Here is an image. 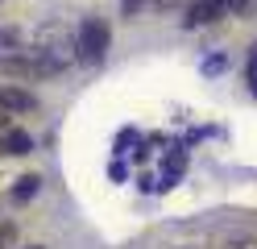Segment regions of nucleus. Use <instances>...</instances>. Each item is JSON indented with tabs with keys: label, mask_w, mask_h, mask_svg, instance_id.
Wrapping results in <instances>:
<instances>
[{
	"label": "nucleus",
	"mask_w": 257,
	"mask_h": 249,
	"mask_svg": "<svg viewBox=\"0 0 257 249\" xmlns=\"http://www.w3.org/2000/svg\"><path fill=\"white\" fill-rule=\"evenodd\" d=\"M245 79H249V88H253V96H257V54H253L249 66H245Z\"/></svg>",
	"instance_id": "8"
},
{
	"label": "nucleus",
	"mask_w": 257,
	"mask_h": 249,
	"mask_svg": "<svg viewBox=\"0 0 257 249\" xmlns=\"http://www.w3.org/2000/svg\"><path fill=\"white\" fill-rule=\"evenodd\" d=\"M62 58L34 50V54H0V75L5 79H42V75H58Z\"/></svg>",
	"instance_id": "1"
},
{
	"label": "nucleus",
	"mask_w": 257,
	"mask_h": 249,
	"mask_svg": "<svg viewBox=\"0 0 257 249\" xmlns=\"http://www.w3.org/2000/svg\"><path fill=\"white\" fill-rule=\"evenodd\" d=\"M29 249H42V245H29Z\"/></svg>",
	"instance_id": "9"
},
{
	"label": "nucleus",
	"mask_w": 257,
	"mask_h": 249,
	"mask_svg": "<svg viewBox=\"0 0 257 249\" xmlns=\"http://www.w3.org/2000/svg\"><path fill=\"white\" fill-rule=\"evenodd\" d=\"M108 42H112L108 21H104V17H87V21L79 25V38H75V58H79V62H87V66L104 62Z\"/></svg>",
	"instance_id": "2"
},
{
	"label": "nucleus",
	"mask_w": 257,
	"mask_h": 249,
	"mask_svg": "<svg viewBox=\"0 0 257 249\" xmlns=\"http://www.w3.org/2000/svg\"><path fill=\"white\" fill-rule=\"evenodd\" d=\"M29 149H34V137H29V133H21V129H9V133H5V154L25 158Z\"/></svg>",
	"instance_id": "5"
},
{
	"label": "nucleus",
	"mask_w": 257,
	"mask_h": 249,
	"mask_svg": "<svg viewBox=\"0 0 257 249\" xmlns=\"http://www.w3.org/2000/svg\"><path fill=\"white\" fill-rule=\"evenodd\" d=\"M179 249H187V245H179Z\"/></svg>",
	"instance_id": "10"
},
{
	"label": "nucleus",
	"mask_w": 257,
	"mask_h": 249,
	"mask_svg": "<svg viewBox=\"0 0 257 249\" xmlns=\"http://www.w3.org/2000/svg\"><path fill=\"white\" fill-rule=\"evenodd\" d=\"M228 13L232 17H253L257 13V0H228Z\"/></svg>",
	"instance_id": "7"
},
{
	"label": "nucleus",
	"mask_w": 257,
	"mask_h": 249,
	"mask_svg": "<svg viewBox=\"0 0 257 249\" xmlns=\"http://www.w3.org/2000/svg\"><path fill=\"white\" fill-rule=\"evenodd\" d=\"M38 187H42V179L25 175V179H17V187H13V199H17V204H29V199L38 195Z\"/></svg>",
	"instance_id": "6"
},
{
	"label": "nucleus",
	"mask_w": 257,
	"mask_h": 249,
	"mask_svg": "<svg viewBox=\"0 0 257 249\" xmlns=\"http://www.w3.org/2000/svg\"><path fill=\"white\" fill-rule=\"evenodd\" d=\"M228 13V0H187L183 9V25L187 29H199V25H212Z\"/></svg>",
	"instance_id": "3"
},
{
	"label": "nucleus",
	"mask_w": 257,
	"mask_h": 249,
	"mask_svg": "<svg viewBox=\"0 0 257 249\" xmlns=\"http://www.w3.org/2000/svg\"><path fill=\"white\" fill-rule=\"evenodd\" d=\"M0 108H9V112H34L38 108V96L17 88V83H0Z\"/></svg>",
	"instance_id": "4"
}]
</instances>
